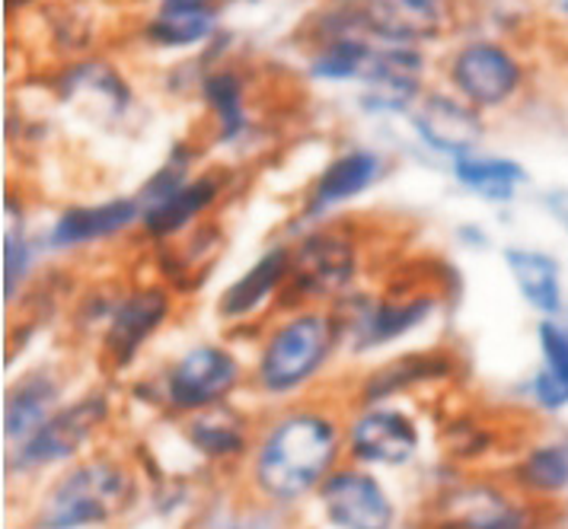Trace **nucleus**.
<instances>
[{"mask_svg":"<svg viewBox=\"0 0 568 529\" xmlns=\"http://www.w3.org/2000/svg\"><path fill=\"white\" fill-rule=\"evenodd\" d=\"M345 425L326 405H291L268 418L246 456V491L272 510H291L316 498L342 466Z\"/></svg>","mask_w":568,"mask_h":529,"instance_id":"1","label":"nucleus"},{"mask_svg":"<svg viewBox=\"0 0 568 529\" xmlns=\"http://www.w3.org/2000/svg\"><path fill=\"white\" fill-rule=\"evenodd\" d=\"M112 399L105 393H87L74 403L61 405L52 418L27 437L10 459V472L32 476L52 466H71L93 444V437L109 425Z\"/></svg>","mask_w":568,"mask_h":529,"instance_id":"5","label":"nucleus"},{"mask_svg":"<svg viewBox=\"0 0 568 529\" xmlns=\"http://www.w3.org/2000/svg\"><path fill=\"white\" fill-rule=\"evenodd\" d=\"M438 309L435 294H409V297H384V301H367L352 309V316L342 323V332H348V348L352 354L374 352L389 342L409 335L413 328L428 323V316Z\"/></svg>","mask_w":568,"mask_h":529,"instance_id":"12","label":"nucleus"},{"mask_svg":"<svg viewBox=\"0 0 568 529\" xmlns=\"http://www.w3.org/2000/svg\"><path fill=\"white\" fill-rule=\"evenodd\" d=\"M537 338H540L542 367L568 389V328L552 319H542Z\"/></svg>","mask_w":568,"mask_h":529,"instance_id":"30","label":"nucleus"},{"mask_svg":"<svg viewBox=\"0 0 568 529\" xmlns=\"http://www.w3.org/2000/svg\"><path fill=\"white\" fill-rule=\"evenodd\" d=\"M144 204L141 199H112L90 207H68L49 233L52 250H78L87 243H100L125 233L131 224H141Z\"/></svg>","mask_w":568,"mask_h":529,"instance_id":"19","label":"nucleus"},{"mask_svg":"<svg viewBox=\"0 0 568 529\" xmlns=\"http://www.w3.org/2000/svg\"><path fill=\"white\" fill-rule=\"evenodd\" d=\"M221 192H224V176L202 173V176L189 179L176 192H170L166 199L144 204V214H141L144 236L156 240V243H166V240L180 236L182 230H189L195 221H202V214L221 199Z\"/></svg>","mask_w":568,"mask_h":529,"instance_id":"18","label":"nucleus"},{"mask_svg":"<svg viewBox=\"0 0 568 529\" xmlns=\"http://www.w3.org/2000/svg\"><path fill=\"white\" fill-rule=\"evenodd\" d=\"M428 529H432V527H428Z\"/></svg>","mask_w":568,"mask_h":529,"instance_id":"36","label":"nucleus"},{"mask_svg":"<svg viewBox=\"0 0 568 529\" xmlns=\"http://www.w3.org/2000/svg\"><path fill=\"white\" fill-rule=\"evenodd\" d=\"M217 17L211 13H195V10H170L160 7L154 17L144 26V39L154 42L156 49H189L205 42L207 35L217 29Z\"/></svg>","mask_w":568,"mask_h":529,"instance_id":"27","label":"nucleus"},{"mask_svg":"<svg viewBox=\"0 0 568 529\" xmlns=\"http://www.w3.org/2000/svg\"><path fill=\"white\" fill-rule=\"evenodd\" d=\"M211 529H246V527H240V523H217V527H211Z\"/></svg>","mask_w":568,"mask_h":529,"instance_id":"34","label":"nucleus"},{"mask_svg":"<svg viewBox=\"0 0 568 529\" xmlns=\"http://www.w3.org/2000/svg\"><path fill=\"white\" fill-rule=\"evenodd\" d=\"M454 374L450 352H409L371 370L358 386V403L384 405L393 396H403L425 383H444Z\"/></svg>","mask_w":568,"mask_h":529,"instance_id":"20","label":"nucleus"},{"mask_svg":"<svg viewBox=\"0 0 568 529\" xmlns=\"http://www.w3.org/2000/svg\"><path fill=\"white\" fill-rule=\"evenodd\" d=\"M138 495L125 459L109 454L80 456L39 495L29 529H90L122 517Z\"/></svg>","mask_w":568,"mask_h":529,"instance_id":"2","label":"nucleus"},{"mask_svg":"<svg viewBox=\"0 0 568 529\" xmlns=\"http://www.w3.org/2000/svg\"><path fill=\"white\" fill-rule=\"evenodd\" d=\"M454 176L464 189H469L473 195H479L486 202H511L517 189L527 182V170L515 160H505V156L469 153V156L454 160Z\"/></svg>","mask_w":568,"mask_h":529,"instance_id":"25","label":"nucleus"},{"mask_svg":"<svg viewBox=\"0 0 568 529\" xmlns=\"http://www.w3.org/2000/svg\"><path fill=\"white\" fill-rule=\"evenodd\" d=\"M381 170H384L381 153L364 151V147H355V151L336 156L313 182L307 204H304L307 217H320V214L333 211L338 204H345L348 199H358L362 192H367L381 179Z\"/></svg>","mask_w":568,"mask_h":529,"instance_id":"21","label":"nucleus"},{"mask_svg":"<svg viewBox=\"0 0 568 529\" xmlns=\"http://www.w3.org/2000/svg\"><path fill=\"white\" fill-rule=\"evenodd\" d=\"M422 74L425 58L409 45L374 49V58L362 77L367 112H406L422 100Z\"/></svg>","mask_w":568,"mask_h":529,"instance_id":"14","label":"nucleus"},{"mask_svg":"<svg viewBox=\"0 0 568 529\" xmlns=\"http://www.w3.org/2000/svg\"><path fill=\"white\" fill-rule=\"evenodd\" d=\"M505 265L515 277L520 297L546 319L562 313V272L552 255L540 250H505Z\"/></svg>","mask_w":568,"mask_h":529,"instance_id":"24","label":"nucleus"},{"mask_svg":"<svg viewBox=\"0 0 568 529\" xmlns=\"http://www.w3.org/2000/svg\"><path fill=\"white\" fill-rule=\"evenodd\" d=\"M530 396H534V403L540 405L542 411H562L568 405V389L546 367H540L534 374V379H530Z\"/></svg>","mask_w":568,"mask_h":529,"instance_id":"31","label":"nucleus"},{"mask_svg":"<svg viewBox=\"0 0 568 529\" xmlns=\"http://www.w3.org/2000/svg\"><path fill=\"white\" fill-rule=\"evenodd\" d=\"M256 434L258 430L253 428L250 415L233 408L231 403H221L214 408L182 418L185 444L205 462H214V466L243 462L253 450V444H256Z\"/></svg>","mask_w":568,"mask_h":529,"instance_id":"15","label":"nucleus"},{"mask_svg":"<svg viewBox=\"0 0 568 529\" xmlns=\"http://www.w3.org/2000/svg\"><path fill=\"white\" fill-rule=\"evenodd\" d=\"M450 87L476 109H498L524 83V68L515 51L498 42H469L447 64Z\"/></svg>","mask_w":568,"mask_h":529,"instance_id":"11","label":"nucleus"},{"mask_svg":"<svg viewBox=\"0 0 568 529\" xmlns=\"http://www.w3.org/2000/svg\"><path fill=\"white\" fill-rule=\"evenodd\" d=\"M320 517L329 529H396V501L371 469L342 462L316 491Z\"/></svg>","mask_w":568,"mask_h":529,"instance_id":"8","label":"nucleus"},{"mask_svg":"<svg viewBox=\"0 0 568 529\" xmlns=\"http://www.w3.org/2000/svg\"><path fill=\"white\" fill-rule=\"evenodd\" d=\"M61 379L52 370H32L17 379L3 399V437L20 447L61 408Z\"/></svg>","mask_w":568,"mask_h":529,"instance_id":"22","label":"nucleus"},{"mask_svg":"<svg viewBox=\"0 0 568 529\" xmlns=\"http://www.w3.org/2000/svg\"><path fill=\"white\" fill-rule=\"evenodd\" d=\"M173 291L166 284H144L122 294L103 328V360L112 370H125L141 348L173 316Z\"/></svg>","mask_w":568,"mask_h":529,"instance_id":"10","label":"nucleus"},{"mask_svg":"<svg viewBox=\"0 0 568 529\" xmlns=\"http://www.w3.org/2000/svg\"><path fill=\"white\" fill-rule=\"evenodd\" d=\"M32 262H36V253H32V243L23 236V230L17 227L13 233H7V240H3V301L10 303L17 297Z\"/></svg>","mask_w":568,"mask_h":529,"instance_id":"29","label":"nucleus"},{"mask_svg":"<svg viewBox=\"0 0 568 529\" xmlns=\"http://www.w3.org/2000/svg\"><path fill=\"white\" fill-rule=\"evenodd\" d=\"M240 379H243V367L231 348L199 345L166 367V374L160 379L156 403L173 415L189 418L195 411L227 403L240 389Z\"/></svg>","mask_w":568,"mask_h":529,"instance_id":"6","label":"nucleus"},{"mask_svg":"<svg viewBox=\"0 0 568 529\" xmlns=\"http://www.w3.org/2000/svg\"><path fill=\"white\" fill-rule=\"evenodd\" d=\"M338 338H342V323L333 309L301 306L287 313L282 323L268 332L258 352L256 370H253L256 389L265 399L297 396L329 364Z\"/></svg>","mask_w":568,"mask_h":529,"instance_id":"3","label":"nucleus"},{"mask_svg":"<svg viewBox=\"0 0 568 529\" xmlns=\"http://www.w3.org/2000/svg\"><path fill=\"white\" fill-rule=\"evenodd\" d=\"M508 481L530 501L549 505L568 491V440H540L517 456Z\"/></svg>","mask_w":568,"mask_h":529,"instance_id":"23","label":"nucleus"},{"mask_svg":"<svg viewBox=\"0 0 568 529\" xmlns=\"http://www.w3.org/2000/svg\"><path fill=\"white\" fill-rule=\"evenodd\" d=\"M202 100L217 122V141L221 144H233L236 138L246 134V128H250L246 93H243V80L236 71H227V68L211 71L202 80Z\"/></svg>","mask_w":568,"mask_h":529,"instance_id":"26","label":"nucleus"},{"mask_svg":"<svg viewBox=\"0 0 568 529\" xmlns=\"http://www.w3.org/2000/svg\"><path fill=\"white\" fill-rule=\"evenodd\" d=\"M559 13H562V17L568 20V0H562V3H559Z\"/></svg>","mask_w":568,"mask_h":529,"instance_id":"35","label":"nucleus"},{"mask_svg":"<svg viewBox=\"0 0 568 529\" xmlns=\"http://www.w3.org/2000/svg\"><path fill=\"white\" fill-rule=\"evenodd\" d=\"M546 507L511 481L464 479L444 485L432 505V529H542Z\"/></svg>","mask_w":568,"mask_h":529,"instance_id":"4","label":"nucleus"},{"mask_svg":"<svg viewBox=\"0 0 568 529\" xmlns=\"http://www.w3.org/2000/svg\"><path fill=\"white\" fill-rule=\"evenodd\" d=\"M29 3H36V0H7V7H10V10H23V7H29Z\"/></svg>","mask_w":568,"mask_h":529,"instance_id":"33","label":"nucleus"},{"mask_svg":"<svg viewBox=\"0 0 568 529\" xmlns=\"http://www.w3.org/2000/svg\"><path fill=\"white\" fill-rule=\"evenodd\" d=\"M358 265H362L358 243L345 230L326 227L307 233L291 250V272L282 301L287 297H294L297 303L333 301L352 287Z\"/></svg>","mask_w":568,"mask_h":529,"instance_id":"7","label":"nucleus"},{"mask_svg":"<svg viewBox=\"0 0 568 529\" xmlns=\"http://www.w3.org/2000/svg\"><path fill=\"white\" fill-rule=\"evenodd\" d=\"M422 447L418 425L387 405H362L345 425V459L364 469H403Z\"/></svg>","mask_w":568,"mask_h":529,"instance_id":"9","label":"nucleus"},{"mask_svg":"<svg viewBox=\"0 0 568 529\" xmlns=\"http://www.w3.org/2000/svg\"><path fill=\"white\" fill-rule=\"evenodd\" d=\"M367 32L387 45L435 42L450 29L454 0H364Z\"/></svg>","mask_w":568,"mask_h":529,"instance_id":"13","label":"nucleus"},{"mask_svg":"<svg viewBox=\"0 0 568 529\" xmlns=\"http://www.w3.org/2000/svg\"><path fill=\"white\" fill-rule=\"evenodd\" d=\"M227 3L231 0H160V7H170V10H195V13H211V17H217V10Z\"/></svg>","mask_w":568,"mask_h":529,"instance_id":"32","label":"nucleus"},{"mask_svg":"<svg viewBox=\"0 0 568 529\" xmlns=\"http://www.w3.org/2000/svg\"><path fill=\"white\" fill-rule=\"evenodd\" d=\"M287 272H291V250L287 246H275V250L262 253L250 265V272H243L221 294L217 316L224 323H246V319L258 316L268 303L282 301Z\"/></svg>","mask_w":568,"mask_h":529,"instance_id":"17","label":"nucleus"},{"mask_svg":"<svg viewBox=\"0 0 568 529\" xmlns=\"http://www.w3.org/2000/svg\"><path fill=\"white\" fill-rule=\"evenodd\" d=\"M413 122L418 138L428 147H435L438 153H447L454 160L476 153L483 134H486L483 119H479V109L460 100V96H440V93L422 96L418 105H415Z\"/></svg>","mask_w":568,"mask_h":529,"instance_id":"16","label":"nucleus"},{"mask_svg":"<svg viewBox=\"0 0 568 529\" xmlns=\"http://www.w3.org/2000/svg\"><path fill=\"white\" fill-rule=\"evenodd\" d=\"M374 58V49L358 39V35H348V39H336V42H326V45H316L311 58V74L316 80H362L367 74V64Z\"/></svg>","mask_w":568,"mask_h":529,"instance_id":"28","label":"nucleus"}]
</instances>
